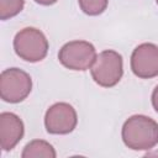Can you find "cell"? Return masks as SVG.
<instances>
[{"label": "cell", "mask_w": 158, "mask_h": 158, "mask_svg": "<svg viewBox=\"0 0 158 158\" xmlns=\"http://www.w3.org/2000/svg\"><path fill=\"white\" fill-rule=\"evenodd\" d=\"M95 47L83 40L67 42L58 52V59L65 68L70 70H86L90 69L96 59Z\"/></svg>", "instance_id": "cell-5"}, {"label": "cell", "mask_w": 158, "mask_h": 158, "mask_svg": "<svg viewBox=\"0 0 158 158\" xmlns=\"http://www.w3.org/2000/svg\"><path fill=\"white\" fill-rule=\"evenodd\" d=\"M121 137L130 149H152L158 144V123L146 115H133L125 121Z\"/></svg>", "instance_id": "cell-1"}, {"label": "cell", "mask_w": 158, "mask_h": 158, "mask_svg": "<svg viewBox=\"0 0 158 158\" xmlns=\"http://www.w3.org/2000/svg\"><path fill=\"white\" fill-rule=\"evenodd\" d=\"M156 1H157V5H158V0H156Z\"/></svg>", "instance_id": "cell-14"}, {"label": "cell", "mask_w": 158, "mask_h": 158, "mask_svg": "<svg viewBox=\"0 0 158 158\" xmlns=\"http://www.w3.org/2000/svg\"><path fill=\"white\" fill-rule=\"evenodd\" d=\"M48 40L44 33L35 27L20 30L14 38L15 53L23 60L36 63L46 58L48 53Z\"/></svg>", "instance_id": "cell-2"}, {"label": "cell", "mask_w": 158, "mask_h": 158, "mask_svg": "<svg viewBox=\"0 0 158 158\" xmlns=\"http://www.w3.org/2000/svg\"><path fill=\"white\" fill-rule=\"evenodd\" d=\"M152 105H153V109L156 110V112L158 114V85L154 88L153 93H152Z\"/></svg>", "instance_id": "cell-12"}, {"label": "cell", "mask_w": 158, "mask_h": 158, "mask_svg": "<svg viewBox=\"0 0 158 158\" xmlns=\"http://www.w3.org/2000/svg\"><path fill=\"white\" fill-rule=\"evenodd\" d=\"M25 6V0H0V20L5 21L19 15Z\"/></svg>", "instance_id": "cell-10"}, {"label": "cell", "mask_w": 158, "mask_h": 158, "mask_svg": "<svg viewBox=\"0 0 158 158\" xmlns=\"http://www.w3.org/2000/svg\"><path fill=\"white\" fill-rule=\"evenodd\" d=\"M131 69L141 79L158 77V46L154 43H141L131 54Z\"/></svg>", "instance_id": "cell-7"}, {"label": "cell", "mask_w": 158, "mask_h": 158, "mask_svg": "<svg viewBox=\"0 0 158 158\" xmlns=\"http://www.w3.org/2000/svg\"><path fill=\"white\" fill-rule=\"evenodd\" d=\"M21 157L22 158H56L57 153L49 142L43 139H33L23 147Z\"/></svg>", "instance_id": "cell-9"}, {"label": "cell", "mask_w": 158, "mask_h": 158, "mask_svg": "<svg viewBox=\"0 0 158 158\" xmlns=\"http://www.w3.org/2000/svg\"><path fill=\"white\" fill-rule=\"evenodd\" d=\"M37 4H40V5H43V6H49V5H53V4H56L58 0H35Z\"/></svg>", "instance_id": "cell-13"}, {"label": "cell", "mask_w": 158, "mask_h": 158, "mask_svg": "<svg viewBox=\"0 0 158 158\" xmlns=\"http://www.w3.org/2000/svg\"><path fill=\"white\" fill-rule=\"evenodd\" d=\"M25 126L22 120L14 112L0 114V146L2 151H11L22 139Z\"/></svg>", "instance_id": "cell-8"}, {"label": "cell", "mask_w": 158, "mask_h": 158, "mask_svg": "<svg viewBox=\"0 0 158 158\" xmlns=\"http://www.w3.org/2000/svg\"><path fill=\"white\" fill-rule=\"evenodd\" d=\"M78 4L84 14L98 16L106 10L109 0H78Z\"/></svg>", "instance_id": "cell-11"}, {"label": "cell", "mask_w": 158, "mask_h": 158, "mask_svg": "<svg viewBox=\"0 0 158 158\" xmlns=\"http://www.w3.org/2000/svg\"><path fill=\"white\" fill-rule=\"evenodd\" d=\"M94 81L102 88L115 86L123 74L122 56L114 49H105L96 56L90 68Z\"/></svg>", "instance_id": "cell-3"}, {"label": "cell", "mask_w": 158, "mask_h": 158, "mask_svg": "<svg viewBox=\"0 0 158 158\" xmlns=\"http://www.w3.org/2000/svg\"><path fill=\"white\" fill-rule=\"evenodd\" d=\"M32 90V79L20 68H7L0 75V96L4 101L17 104L23 101Z\"/></svg>", "instance_id": "cell-4"}, {"label": "cell", "mask_w": 158, "mask_h": 158, "mask_svg": "<svg viewBox=\"0 0 158 158\" xmlns=\"http://www.w3.org/2000/svg\"><path fill=\"white\" fill-rule=\"evenodd\" d=\"M78 123L75 109L68 102H56L46 111L44 127L51 135H68Z\"/></svg>", "instance_id": "cell-6"}]
</instances>
